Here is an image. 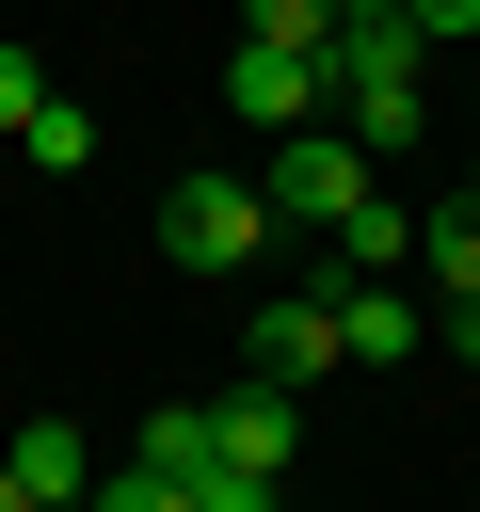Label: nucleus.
I'll return each instance as SVG.
<instances>
[{"label":"nucleus","mask_w":480,"mask_h":512,"mask_svg":"<svg viewBox=\"0 0 480 512\" xmlns=\"http://www.w3.org/2000/svg\"><path fill=\"white\" fill-rule=\"evenodd\" d=\"M256 240H288L272 192H240V176H176L160 192V256L176 272H256Z\"/></svg>","instance_id":"nucleus-3"},{"label":"nucleus","mask_w":480,"mask_h":512,"mask_svg":"<svg viewBox=\"0 0 480 512\" xmlns=\"http://www.w3.org/2000/svg\"><path fill=\"white\" fill-rule=\"evenodd\" d=\"M80 512H192V480H176V464H144V448H128V464H112V480H96V496H80Z\"/></svg>","instance_id":"nucleus-12"},{"label":"nucleus","mask_w":480,"mask_h":512,"mask_svg":"<svg viewBox=\"0 0 480 512\" xmlns=\"http://www.w3.org/2000/svg\"><path fill=\"white\" fill-rule=\"evenodd\" d=\"M224 112H240V128H304V112H336V96H320V48H256V32H240V48H224Z\"/></svg>","instance_id":"nucleus-5"},{"label":"nucleus","mask_w":480,"mask_h":512,"mask_svg":"<svg viewBox=\"0 0 480 512\" xmlns=\"http://www.w3.org/2000/svg\"><path fill=\"white\" fill-rule=\"evenodd\" d=\"M320 368H352V352H336V304H320V272H304V288L256 304V384H320Z\"/></svg>","instance_id":"nucleus-6"},{"label":"nucleus","mask_w":480,"mask_h":512,"mask_svg":"<svg viewBox=\"0 0 480 512\" xmlns=\"http://www.w3.org/2000/svg\"><path fill=\"white\" fill-rule=\"evenodd\" d=\"M16 144H32V176H80V160H96V112H80V96H48Z\"/></svg>","instance_id":"nucleus-11"},{"label":"nucleus","mask_w":480,"mask_h":512,"mask_svg":"<svg viewBox=\"0 0 480 512\" xmlns=\"http://www.w3.org/2000/svg\"><path fill=\"white\" fill-rule=\"evenodd\" d=\"M336 16H400V0H336Z\"/></svg>","instance_id":"nucleus-20"},{"label":"nucleus","mask_w":480,"mask_h":512,"mask_svg":"<svg viewBox=\"0 0 480 512\" xmlns=\"http://www.w3.org/2000/svg\"><path fill=\"white\" fill-rule=\"evenodd\" d=\"M288 448H304V400H288V384L208 400V480H288Z\"/></svg>","instance_id":"nucleus-4"},{"label":"nucleus","mask_w":480,"mask_h":512,"mask_svg":"<svg viewBox=\"0 0 480 512\" xmlns=\"http://www.w3.org/2000/svg\"><path fill=\"white\" fill-rule=\"evenodd\" d=\"M416 272H432L448 304H480V208H448V224H416Z\"/></svg>","instance_id":"nucleus-10"},{"label":"nucleus","mask_w":480,"mask_h":512,"mask_svg":"<svg viewBox=\"0 0 480 512\" xmlns=\"http://www.w3.org/2000/svg\"><path fill=\"white\" fill-rule=\"evenodd\" d=\"M320 304H336V352H352V368H400V352H416V288H400V272H368V288L320 272Z\"/></svg>","instance_id":"nucleus-7"},{"label":"nucleus","mask_w":480,"mask_h":512,"mask_svg":"<svg viewBox=\"0 0 480 512\" xmlns=\"http://www.w3.org/2000/svg\"><path fill=\"white\" fill-rule=\"evenodd\" d=\"M0 512H48V496H32V480H16V448H0Z\"/></svg>","instance_id":"nucleus-19"},{"label":"nucleus","mask_w":480,"mask_h":512,"mask_svg":"<svg viewBox=\"0 0 480 512\" xmlns=\"http://www.w3.org/2000/svg\"><path fill=\"white\" fill-rule=\"evenodd\" d=\"M144 464H176V480H208V400H176V416H144Z\"/></svg>","instance_id":"nucleus-14"},{"label":"nucleus","mask_w":480,"mask_h":512,"mask_svg":"<svg viewBox=\"0 0 480 512\" xmlns=\"http://www.w3.org/2000/svg\"><path fill=\"white\" fill-rule=\"evenodd\" d=\"M48 112V80H32V48H0V128H32Z\"/></svg>","instance_id":"nucleus-16"},{"label":"nucleus","mask_w":480,"mask_h":512,"mask_svg":"<svg viewBox=\"0 0 480 512\" xmlns=\"http://www.w3.org/2000/svg\"><path fill=\"white\" fill-rule=\"evenodd\" d=\"M320 96L352 112V144H416V128H432V48H416V16H336Z\"/></svg>","instance_id":"nucleus-1"},{"label":"nucleus","mask_w":480,"mask_h":512,"mask_svg":"<svg viewBox=\"0 0 480 512\" xmlns=\"http://www.w3.org/2000/svg\"><path fill=\"white\" fill-rule=\"evenodd\" d=\"M464 208H480V160H464Z\"/></svg>","instance_id":"nucleus-21"},{"label":"nucleus","mask_w":480,"mask_h":512,"mask_svg":"<svg viewBox=\"0 0 480 512\" xmlns=\"http://www.w3.org/2000/svg\"><path fill=\"white\" fill-rule=\"evenodd\" d=\"M16 480H32L48 512H80V496H96V448H80L64 416H32V432H16Z\"/></svg>","instance_id":"nucleus-9"},{"label":"nucleus","mask_w":480,"mask_h":512,"mask_svg":"<svg viewBox=\"0 0 480 512\" xmlns=\"http://www.w3.org/2000/svg\"><path fill=\"white\" fill-rule=\"evenodd\" d=\"M256 48H336V0H240Z\"/></svg>","instance_id":"nucleus-13"},{"label":"nucleus","mask_w":480,"mask_h":512,"mask_svg":"<svg viewBox=\"0 0 480 512\" xmlns=\"http://www.w3.org/2000/svg\"><path fill=\"white\" fill-rule=\"evenodd\" d=\"M400 16H416V48H464L480 32V0H400Z\"/></svg>","instance_id":"nucleus-15"},{"label":"nucleus","mask_w":480,"mask_h":512,"mask_svg":"<svg viewBox=\"0 0 480 512\" xmlns=\"http://www.w3.org/2000/svg\"><path fill=\"white\" fill-rule=\"evenodd\" d=\"M256 192H272L288 240H336V224L368 208V144H336V128H272V176H256Z\"/></svg>","instance_id":"nucleus-2"},{"label":"nucleus","mask_w":480,"mask_h":512,"mask_svg":"<svg viewBox=\"0 0 480 512\" xmlns=\"http://www.w3.org/2000/svg\"><path fill=\"white\" fill-rule=\"evenodd\" d=\"M320 272H352V288H368V272H416V224H400V208L368 192V208H352V224L320 240Z\"/></svg>","instance_id":"nucleus-8"},{"label":"nucleus","mask_w":480,"mask_h":512,"mask_svg":"<svg viewBox=\"0 0 480 512\" xmlns=\"http://www.w3.org/2000/svg\"><path fill=\"white\" fill-rule=\"evenodd\" d=\"M192 512H288V480H192Z\"/></svg>","instance_id":"nucleus-17"},{"label":"nucleus","mask_w":480,"mask_h":512,"mask_svg":"<svg viewBox=\"0 0 480 512\" xmlns=\"http://www.w3.org/2000/svg\"><path fill=\"white\" fill-rule=\"evenodd\" d=\"M448 352H464V368H480V304H448Z\"/></svg>","instance_id":"nucleus-18"}]
</instances>
